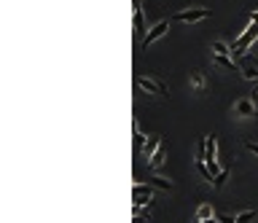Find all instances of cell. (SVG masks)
I'll use <instances>...</instances> for the list:
<instances>
[{"mask_svg":"<svg viewBox=\"0 0 258 223\" xmlns=\"http://www.w3.org/2000/svg\"><path fill=\"white\" fill-rule=\"evenodd\" d=\"M256 38H258V24H256V22H250V27L245 30L240 38H237V41H234V46H231V57L237 60V57L248 54V51H250V46L256 43Z\"/></svg>","mask_w":258,"mask_h":223,"instance_id":"obj_1","label":"cell"},{"mask_svg":"<svg viewBox=\"0 0 258 223\" xmlns=\"http://www.w3.org/2000/svg\"><path fill=\"white\" fill-rule=\"evenodd\" d=\"M135 83H137L140 89L151 91V94H159V97L167 94V86H164L162 81H154V78H148V75H137V78H135Z\"/></svg>","mask_w":258,"mask_h":223,"instance_id":"obj_2","label":"cell"},{"mask_svg":"<svg viewBox=\"0 0 258 223\" xmlns=\"http://www.w3.org/2000/svg\"><path fill=\"white\" fill-rule=\"evenodd\" d=\"M167 30H170V22H167V19H162L159 24H154V27H151V32H148V35H143L140 46H143V49H148V46L154 43V41H159L162 35H167Z\"/></svg>","mask_w":258,"mask_h":223,"instance_id":"obj_3","label":"cell"},{"mask_svg":"<svg viewBox=\"0 0 258 223\" xmlns=\"http://www.w3.org/2000/svg\"><path fill=\"white\" fill-rule=\"evenodd\" d=\"M210 11L207 8H191V11H180V14H175L172 19L175 22H202V19H207Z\"/></svg>","mask_w":258,"mask_h":223,"instance_id":"obj_4","label":"cell"},{"mask_svg":"<svg viewBox=\"0 0 258 223\" xmlns=\"http://www.w3.org/2000/svg\"><path fill=\"white\" fill-rule=\"evenodd\" d=\"M159 148H162V137L156 135V137H148V143H145V148L140 150V153L145 156V159H151V156H154Z\"/></svg>","mask_w":258,"mask_h":223,"instance_id":"obj_5","label":"cell"},{"mask_svg":"<svg viewBox=\"0 0 258 223\" xmlns=\"http://www.w3.org/2000/svg\"><path fill=\"white\" fill-rule=\"evenodd\" d=\"M151 188H154V186L137 180L135 186H132V196H135V199H143V196H151V199H154V191H151Z\"/></svg>","mask_w":258,"mask_h":223,"instance_id":"obj_6","label":"cell"},{"mask_svg":"<svg viewBox=\"0 0 258 223\" xmlns=\"http://www.w3.org/2000/svg\"><path fill=\"white\" fill-rule=\"evenodd\" d=\"M234 110H237L240 116H253V113H256V102H253V100H240V102L234 105Z\"/></svg>","mask_w":258,"mask_h":223,"instance_id":"obj_7","label":"cell"},{"mask_svg":"<svg viewBox=\"0 0 258 223\" xmlns=\"http://www.w3.org/2000/svg\"><path fill=\"white\" fill-rule=\"evenodd\" d=\"M242 78H248V81H256V78H258V62H253V60H245Z\"/></svg>","mask_w":258,"mask_h":223,"instance_id":"obj_8","label":"cell"},{"mask_svg":"<svg viewBox=\"0 0 258 223\" xmlns=\"http://www.w3.org/2000/svg\"><path fill=\"white\" fill-rule=\"evenodd\" d=\"M213 62L221 65L223 70H234V68H237V60H231L229 54H213Z\"/></svg>","mask_w":258,"mask_h":223,"instance_id":"obj_9","label":"cell"},{"mask_svg":"<svg viewBox=\"0 0 258 223\" xmlns=\"http://www.w3.org/2000/svg\"><path fill=\"white\" fill-rule=\"evenodd\" d=\"M132 135H135V146L143 150V148H145V143H148V140H145V135L140 132V127H137V121H132Z\"/></svg>","mask_w":258,"mask_h":223,"instance_id":"obj_10","label":"cell"},{"mask_svg":"<svg viewBox=\"0 0 258 223\" xmlns=\"http://www.w3.org/2000/svg\"><path fill=\"white\" fill-rule=\"evenodd\" d=\"M162 164H164V148H159L156 153H154V156H151V159H148V169H159V167H162Z\"/></svg>","mask_w":258,"mask_h":223,"instance_id":"obj_11","label":"cell"},{"mask_svg":"<svg viewBox=\"0 0 258 223\" xmlns=\"http://www.w3.org/2000/svg\"><path fill=\"white\" fill-rule=\"evenodd\" d=\"M145 183H148V186H154V188H162V191H172V183L164 180V178H148Z\"/></svg>","mask_w":258,"mask_h":223,"instance_id":"obj_12","label":"cell"},{"mask_svg":"<svg viewBox=\"0 0 258 223\" xmlns=\"http://www.w3.org/2000/svg\"><path fill=\"white\" fill-rule=\"evenodd\" d=\"M207 218H215V213H213V207L210 205H199V210H196V221H207Z\"/></svg>","mask_w":258,"mask_h":223,"instance_id":"obj_13","label":"cell"},{"mask_svg":"<svg viewBox=\"0 0 258 223\" xmlns=\"http://www.w3.org/2000/svg\"><path fill=\"white\" fill-rule=\"evenodd\" d=\"M213 54H229V57H231V46L215 41V43H213ZM231 60H234V57H231Z\"/></svg>","mask_w":258,"mask_h":223,"instance_id":"obj_14","label":"cell"},{"mask_svg":"<svg viewBox=\"0 0 258 223\" xmlns=\"http://www.w3.org/2000/svg\"><path fill=\"white\" fill-rule=\"evenodd\" d=\"M135 30L137 32L145 30V24H143V8H140V5H135Z\"/></svg>","mask_w":258,"mask_h":223,"instance_id":"obj_15","label":"cell"},{"mask_svg":"<svg viewBox=\"0 0 258 223\" xmlns=\"http://www.w3.org/2000/svg\"><path fill=\"white\" fill-rule=\"evenodd\" d=\"M250 221H256V213H253V210H245V213L237 215V223H250Z\"/></svg>","mask_w":258,"mask_h":223,"instance_id":"obj_16","label":"cell"},{"mask_svg":"<svg viewBox=\"0 0 258 223\" xmlns=\"http://www.w3.org/2000/svg\"><path fill=\"white\" fill-rule=\"evenodd\" d=\"M226 180H229V169H223V172H221V175H215V180H213V186H215V188H221V186H223V183H226Z\"/></svg>","mask_w":258,"mask_h":223,"instance_id":"obj_17","label":"cell"},{"mask_svg":"<svg viewBox=\"0 0 258 223\" xmlns=\"http://www.w3.org/2000/svg\"><path fill=\"white\" fill-rule=\"evenodd\" d=\"M191 83H194L196 89H204V75L202 73H191Z\"/></svg>","mask_w":258,"mask_h":223,"instance_id":"obj_18","label":"cell"},{"mask_svg":"<svg viewBox=\"0 0 258 223\" xmlns=\"http://www.w3.org/2000/svg\"><path fill=\"white\" fill-rule=\"evenodd\" d=\"M221 223H237V218H231V215H226V213H221V215H215Z\"/></svg>","mask_w":258,"mask_h":223,"instance_id":"obj_19","label":"cell"},{"mask_svg":"<svg viewBox=\"0 0 258 223\" xmlns=\"http://www.w3.org/2000/svg\"><path fill=\"white\" fill-rule=\"evenodd\" d=\"M245 148H248V150H253V153L258 156V143H253V140H245Z\"/></svg>","mask_w":258,"mask_h":223,"instance_id":"obj_20","label":"cell"},{"mask_svg":"<svg viewBox=\"0 0 258 223\" xmlns=\"http://www.w3.org/2000/svg\"><path fill=\"white\" fill-rule=\"evenodd\" d=\"M202 223H221L218 218H207V221H202Z\"/></svg>","mask_w":258,"mask_h":223,"instance_id":"obj_21","label":"cell"},{"mask_svg":"<svg viewBox=\"0 0 258 223\" xmlns=\"http://www.w3.org/2000/svg\"><path fill=\"white\" fill-rule=\"evenodd\" d=\"M250 19H253V22L258 24V11H253V16H250Z\"/></svg>","mask_w":258,"mask_h":223,"instance_id":"obj_22","label":"cell"},{"mask_svg":"<svg viewBox=\"0 0 258 223\" xmlns=\"http://www.w3.org/2000/svg\"><path fill=\"white\" fill-rule=\"evenodd\" d=\"M253 94H256V97H258V91H253Z\"/></svg>","mask_w":258,"mask_h":223,"instance_id":"obj_23","label":"cell"},{"mask_svg":"<svg viewBox=\"0 0 258 223\" xmlns=\"http://www.w3.org/2000/svg\"><path fill=\"white\" fill-rule=\"evenodd\" d=\"M194 223H199V221H194Z\"/></svg>","mask_w":258,"mask_h":223,"instance_id":"obj_24","label":"cell"}]
</instances>
